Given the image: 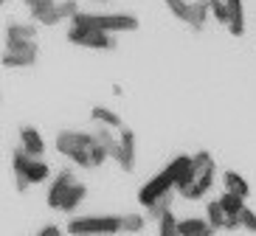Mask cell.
I'll use <instances>...</instances> for the list:
<instances>
[{
    "instance_id": "6da1fadb",
    "label": "cell",
    "mask_w": 256,
    "mask_h": 236,
    "mask_svg": "<svg viewBox=\"0 0 256 236\" xmlns=\"http://www.w3.org/2000/svg\"><path fill=\"white\" fill-rule=\"evenodd\" d=\"M96 132H76V130H62L56 135V152L74 160L76 166L93 169L96 166Z\"/></svg>"
},
{
    "instance_id": "7a4b0ae2",
    "label": "cell",
    "mask_w": 256,
    "mask_h": 236,
    "mask_svg": "<svg viewBox=\"0 0 256 236\" xmlns=\"http://www.w3.org/2000/svg\"><path fill=\"white\" fill-rule=\"evenodd\" d=\"M12 169H14L17 191H26L34 183H46L48 177H51V169H48L46 160L37 158V155H28L23 146L12 152Z\"/></svg>"
},
{
    "instance_id": "3957f363",
    "label": "cell",
    "mask_w": 256,
    "mask_h": 236,
    "mask_svg": "<svg viewBox=\"0 0 256 236\" xmlns=\"http://www.w3.org/2000/svg\"><path fill=\"white\" fill-rule=\"evenodd\" d=\"M70 23H76V25H93V28L110 31V34L138 31V25H141L136 14H88V11H79Z\"/></svg>"
},
{
    "instance_id": "277c9868",
    "label": "cell",
    "mask_w": 256,
    "mask_h": 236,
    "mask_svg": "<svg viewBox=\"0 0 256 236\" xmlns=\"http://www.w3.org/2000/svg\"><path fill=\"white\" fill-rule=\"evenodd\" d=\"M70 236H113L121 234V217H74L68 222Z\"/></svg>"
},
{
    "instance_id": "5b68a950",
    "label": "cell",
    "mask_w": 256,
    "mask_h": 236,
    "mask_svg": "<svg viewBox=\"0 0 256 236\" xmlns=\"http://www.w3.org/2000/svg\"><path fill=\"white\" fill-rule=\"evenodd\" d=\"M68 42L82 45V48H90V51H113V48H116V34L102 31V28H93V25H76V23H70Z\"/></svg>"
},
{
    "instance_id": "8992f818",
    "label": "cell",
    "mask_w": 256,
    "mask_h": 236,
    "mask_svg": "<svg viewBox=\"0 0 256 236\" xmlns=\"http://www.w3.org/2000/svg\"><path fill=\"white\" fill-rule=\"evenodd\" d=\"M174 191H178V183H174V177L164 169L160 175H155L152 180H146V183L138 189V203H141L144 208H152L158 200H164L166 194H174Z\"/></svg>"
},
{
    "instance_id": "52a82bcc",
    "label": "cell",
    "mask_w": 256,
    "mask_h": 236,
    "mask_svg": "<svg viewBox=\"0 0 256 236\" xmlns=\"http://www.w3.org/2000/svg\"><path fill=\"white\" fill-rule=\"evenodd\" d=\"M37 59H40L37 39H28V42H6L3 68H34Z\"/></svg>"
},
{
    "instance_id": "ba28073f",
    "label": "cell",
    "mask_w": 256,
    "mask_h": 236,
    "mask_svg": "<svg viewBox=\"0 0 256 236\" xmlns=\"http://www.w3.org/2000/svg\"><path fill=\"white\" fill-rule=\"evenodd\" d=\"M113 160L124 172L136 169V132L130 130V127H121L118 130V146H116V152H113Z\"/></svg>"
},
{
    "instance_id": "9c48e42d",
    "label": "cell",
    "mask_w": 256,
    "mask_h": 236,
    "mask_svg": "<svg viewBox=\"0 0 256 236\" xmlns=\"http://www.w3.org/2000/svg\"><path fill=\"white\" fill-rule=\"evenodd\" d=\"M76 183V177H74V172H60V175L51 180V186H48V194H46V203H48V208H54V211H60V203H62V197L68 194V189Z\"/></svg>"
},
{
    "instance_id": "30bf717a",
    "label": "cell",
    "mask_w": 256,
    "mask_h": 236,
    "mask_svg": "<svg viewBox=\"0 0 256 236\" xmlns=\"http://www.w3.org/2000/svg\"><path fill=\"white\" fill-rule=\"evenodd\" d=\"M214 172H217L214 166L206 169V172H197L194 180H192L188 186H183V189H178V194H180V197H186V200H203L206 194H208L211 183H214Z\"/></svg>"
},
{
    "instance_id": "8fae6325",
    "label": "cell",
    "mask_w": 256,
    "mask_h": 236,
    "mask_svg": "<svg viewBox=\"0 0 256 236\" xmlns=\"http://www.w3.org/2000/svg\"><path fill=\"white\" fill-rule=\"evenodd\" d=\"M20 146H23L28 155H37V158H42V152H46V141H42L40 130H34L31 124H23V127H20Z\"/></svg>"
},
{
    "instance_id": "7c38bea8",
    "label": "cell",
    "mask_w": 256,
    "mask_h": 236,
    "mask_svg": "<svg viewBox=\"0 0 256 236\" xmlns=\"http://www.w3.org/2000/svg\"><path fill=\"white\" fill-rule=\"evenodd\" d=\"M84 197H88V186L76 180V183L68 189V194L62 197V203H60V211H65V214H74L76 208H79V206L84 203Z\"/></svg>"
},
{
    "instance_id": "4fadbf2b",
    "label": "cell",
    "mask_w": 256,
    "mask_h": 236,
    "mask_svg": "<svg viewBox=\"0 0 256 236\" xmlns=\"http://www.w3.org/2000/svg\"><path fill=\"white\" fill-rule=\"evenodd\" d=\"M214 225L208 220H200V217H188L180 220V236H214Z\"/></svg>"
},
{
    "instance_id": "5bb4252c",
    "label": "cell",
    "mask_w": 256,
    "mask_h": 236,
    "mask_svg": "<svg viewBox=\"0 0 256 236\" xmlns=\"http://www.w3.org/2000/svg\"><path fill=\"white\" fill-rule=\"evenodd\" d=\"M228 31L234 37L245 34V11H242V0H228Z\"/></svg>"
},
{
    "instance_id": "9a60e30c",
    "label": "cell",
    "mask_w": 256,
    "mask_h": 236,
    "mask_svg": "<svg viewBox=\"0 0 256 236\" xmlns=\"http://www.w3.org/2000/svg\"><path fill=\"white\" fill-rule=\"evenodd\" d=\"M37 39V28L28 23H8L6 25V42H28Z\"/></svg>"
},
{
    "instance_id": "2e32d148",
    "label": "cell",
    "mask_w": 256,
    "mask_h": 236,
    "mask_svg": "<svg viewBox=\"0 0 256 236\" xmlns=\"http://www.w3.org/2000/svg\"><path fill=\"white\" fill-rule=\"evenodd\" d=\"M90 118L96 124H104V127H113V130H121L124 127V121H121V115L118 113H113V110H107V107H93L90 110Z\"/></svg>"
},
{
    "instance_id": "e0dca14e",
    "label": "cell",
    "mask_w": 256,
    "mask_h": 236,
    "mask_svg": "<svg viewBox=\"0 0 256 236\" xmlns=\"http://www.w3.org/2000/svg\"><path fill=\"white\" fill-rule=\"evenodd\" d=\"M222 183H226V191H234V194H240V197H248L250 194L248 180L242 175H236V172H226V175H222Z\"/></svg>"
},
{
    "instance_id": "ac0fdd59",
    "label": "cell",
    "mask_w": 256,
    "mask_h": 236,
    "mask_svg": "<svg viewBox=\"0 0 256 236\" xmlns=\"http://www.w3.org/2000/svg\"><path fill=\"white\" fill-rule=\"evenodd\" d=\"M208 14H211L208 0H194V3H192V20H188V25L194 31H200L206 25V20H208Z\"/></svg>"
},
{
    "instance_id": "d6986e66",
    "label": "cell",
    "mask_w": 256,
    "mask_h": 236,
    "mask_svg": "<svg viewBox=\"0 0 256 236\" xmlns=\"http://www.w3.org/2000/svg\"><path fill=\"white\" fill-rule=\"evenodd\" d=\"M206 220H208L217 231L226 228L228 214H226V208H222V203H220V200H214V203H208V206H206Z\"/></svg>"
},
{
    "instance_id": "ffe728a7",
    "label": "cell",
    "mask_w": 256,
    "mask_h": 236,
    "mask_svg": "<svg viewBox=\"0 0 256 236\" xmlns=\"http://www.w3.org/2000/svg\"><path fill=\"white\" fill-rule=\"evenodd\" d=\"M158 236H180V220H174L172 211L158 217Z\"/></svg>"
},
{
    "instance_id": "44dd1931",
    "label": "cell",
    "mask_w": 256,
    "mask_h": 236,
    "mask_svg": "<svg viewBox=\"0 0 256 236\" xmlns=\"http://www.w3.org/2000/svg\"><path fill=\"white\" fill-rule=\"evenodd\" d=\"M164 3H166V8H169L178 20H183V23L192 20V3H188V0H164Z\"/></svg>"
},
{
    "instance_id": "7402d4cb",
    "label": "cell",
    "mask_w": 256,
    "mask_h": 236,
    "mask_svg": "<svg viewBox=\"0 0 256 236\" xmlns=\"http://www.w3.org/2000/svg\"><path fill=\"white\" fill-rule=\"evenodd\" d=\"M121 231H124V234H141L144 217L141 214H124V217H121Z\"/></svg>"
},
{
    "instance_id": "603a6c76",
    "label": "cell",
    "mask_w": 256,
    "mask_h": 236,
    "mask_svg": "<svg viewBox=\"0 0 256 236\" xmlns=\"http://www.w3.org/2000/svg\"><path fill=\"white\" fill-rule=\"evenodd\" d=\"M96 141H98L102 146H107V149H110V155H113L116 146H118V138L113 135V127H104V124L96 130Z\"/></svg>"
},
{
    "instance_id": "cb8c5ba5",
    "label": "cell",
    "mask_w": 256,
    "mask_h": 236,
    "mask_svg": "<svg viewBox=\"0 0 256 236\" xmlns=\"http://www.w3.org/2000/svg\"><path fill=\"white\" fill-rule=\"evenodd\" d=\"M192 166H194V175L197 172H206V169L214 166V158L208 152H197V155H192Z\"/></svg>"
},
{
    "instance_id": "d4e9b609",
    "label": "cell",
    "mask_w": 256,
    "mask_h": 236,
    "mask_svg": "<svg viewBox=\"0 0 256 236\" xmlns=\"http://www.w3.org/2000/svg\"><path fill=\"white\" fill-rule=\"evenodd\" d=\"M240 225L245 231H250V234H256V214L250 211V208H242V214H240Z\"/></svg>"
},
{
    "instance_id": "484cf974",
    "label": "cell",
    "mask_w": 256,
    "mask_h": 236,
    "mask_svg": "<svg viewBox=\"0 0 256 236\" xmlns=\"http://www.w3.org/2000/svg\"><path fill=\"white\" fill-rule=\"evenodd\" d=\"M37 236H62V231L56 228V225H42V228L37 231Z\"/></svg>"
},
{
    "instance_id": "4316f807",
    "label": "cell",
    "mask_w": 256,
    "mask_h": 236,
    "mask_svg": "<svg viewBox=\"0 0 256 236\" xmlns=\"http://www.w3.org/2000/svg\"><path fill=\"white\" fill-rule=\"evenodd\" d=\"M46 3H56V0H26L28 8H37V6H46Z\"/></svg>"
},
{
    "instance_id": "83f0119b",
    "label": "cell",
    "mask_w": 256,
    "mask_h": 236,
    "mask_svg": "<svg viewBox=\"0 0 256 236\" xmlns=\"http://www.w3.org/2000/svg\"><path fill=\"white\" fill-rule=\"evenodd\" d=\"M96 3H107V0H96Z\"/></svg>"
},
{
    "instance_id": "f1b7e54d",
    "label": "cell",
    "mask_w": 256,
    "mask_h": 236,
    "mask_svg": "<svg viewBox=\"0 0 256 236\" xmlns=\"http://www.w3.org/2000/svg\"><path fill=\"white\" fill-rule=\"evenodd\" d=\"M3 3H6V0H3Z\"/></svg>"
}]
</instances>
